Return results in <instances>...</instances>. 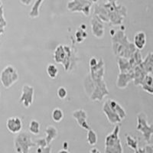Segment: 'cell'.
Returning a JSON list of instances; mask_svg holds the SVG:
<instances>
[{
  "mask_svg": "<svg viewBox=\"0 0 153 153\" xmlns=\"http://www.w3.org/2000/svg\"><path fill=\"white\" fill-rule=\"evenodd\" d=\"M113 48L115 54H119L120 57H124L126 59L130 58L136 51L133 44L128 41L123 31L121 30L117 31L113 36Z\"/></svg>",
  "mask_w": 153,
  "mask_h": 153,
  "instance_id": "cell-1",
  "label": "cell"
},
{
  "mask_svg": "<svg viewBox=\"0 0 153 153\" xmlns=\"http://www.w3.org/2000/svg\"><path fill=\"white\" fill-rule=\"evenodd\" d=\"M84 88L93 101H100L109 94V91L103 79L94 80L90 74L87 75L84 82Z\"/></svg>",
  "mask_w": 153,
  "mask_h": 153,
  "instance_id": "cell-2",
  "label": "cell"
},
{
  "mask_svg": "<svg viewBox=\"0 0 153 153\" xmlns=\"http://www.w3.org/2000/svg\"><path fill=\"white\" fill-rule=\"evenodd\" d=\"M103 112L111 124L120 123L126 117V113L123 106L113 99L105 101L103 105Z\"/></svg>",
  "mask_w": 153,
  "mask_h": 153,
  "instance_id": "cell-3",
  "label": "cell"
},
{
  "mask_svg": "<svg viewBox=\"0 0 153 153\" xmlns=\"http://www.w3.org/2000/svg\"><path fill=\"white\" fill-rule=\"evenodd\" d=\"M120 126L117 125L105 139V153H123L121 140L119 136Z\"/></svg>",
  "mask_w": 153,
  "mask_h": 153,
  "instance_id": "cell-4",
  "label": "cell"
},
{
  "mask_svg": "<svg viewBox=\"0 0 153 153\" xmlns=\"http://www.w3.org/2000/svg\"><path fill=\"white\" fill-rule=\"evenodd\" d=\"M36 146L31 140V137L26 132H19L14 139V146L16 153H29L31 147Z\"/></svg>",
  "mask_w": 153,
  "mask_h": 153,
  "instance_id": "cell-5",
  "label": "cell"
},
{
  "mask_svg": "<svg viewBox=\"0 0 153 153\" xmlns=\"http://www.w3.org/2000/svg\"><path fill=\"white\" fill-rule=\"evenodd\" d=\"M19 80L17 69L12 65H7L0 74V81L5 89H9Z\"/></svg>",
  "mask_w": 153,
  "mask_h": 153,
  "instance_id": "cell-6",
  "label": "cell"
},
{
  "mask_svg": "<svg viewBox=\"0 0 153 153\" xmlns=\"http://www.w3.org/2000/svg\"><path fill=\"white\" fill-rule=\"evenodd\" d=\"M71 57V50L68 46L60 45L56 48L54 53V59L57 64L63 65L65 69L68 71Z\"/></svg>",
  "mask_w": 153,
  "mask_h": 153,
  "instance_id": "cell-7",
  "label": "cell"
},
{
  "mask_svg": "<svg viewBox=\"0 0 153 153\" xmlns=\"http://www.w3.org/2000/svg\"><path fill=\"white\" fill-rule=\"evenodd\" d=\"M136 129L143 133L146 142L149 143L153 135V126L149 125L147 116L144 112L138 113Z\"/></svg>",
  "mask_w": 153,
  "mask_h": 153,
  "instance_id": "cell-8",
  "label": "cell"
},
{
  "mask_svg": "<svg viewBox=\"0 0 153 153\" xmlns=\"http://www.w3.org/2000/svg\"><path fill=\"white\" fill-rule=\"evenodd\" d=\"M35 90L32 86L25 84L22 88V94L19 98V102L25 108H29L33 103Z\"/></svg>",
  "mask_w": 153,
  "mask_h": 153,
  "instance_id": "cell-9",
  "label": "cell"
},
{
  "mask_svg": "<svg viewBox=\"0 0 153 153\" xmlns=\"http://www.w3.org/2000/svg\"><path fill=\"white\" fill-rule=\"evenodd\" d=\"M22 121L19 117H9L6 121V128L11 133H19L22 129Z\"/></svg>",
  "mask_w": 153,
  "mask_h": 153,
  "instance_id": "cell-10",
  "label": "cell"
},
{
  "mask_svg": "<svg viewBox=\"0 0 153 153\" xmlns=\"http://www.w3.org/2000/svg\"><path fill=\"white\" fill-rule=\"evenodd\" d=\"M72 116L76 120V123H78V125L81 128L86 129V130H89L91 129V126H90V125H89L87 121V114L85 110H82V109L75 110L72 113Z\"/></svg>",
  "mask_w": 153,
  "mask_h": 153,
  "instance_id": "cell-11",
  "label": "cell"
},
{
  "mask_svg": "<svg viewBox=\"0 0 153 153\" xmlns=\"http://www.w3.org/2000/svg\"><path fill=\"white\" fill-rule=\"evenodd\" d=\"M91 69V73L89 74L91 78L94 80H100L103 79V75H104V63L103 59H100L98 63L95 66L90 67Z\"/></svg>",
  "mask_w": 153,
  "mask_h": 153,
  "instance_id": "cell-12",
  "label": "cell"
},
{
  "mask_svg": "<svg viewBox=\"0 0 153 153\" xmlns=\"http://www.w3.org/2000/svg\"><path fill=\"white\" fill-rule=\"evenodd\" d=\"M134 79V71L128 73H120L117 80V87L119 89H125L129 83Z\"/></svg>",
  "mask_w": 153,
  "mask_h": 153,
  "instance_id": "cell-13",
  "label": "cell"
},
{
  "mask_svg": "<svg viewBox=\"0 0 153 153\" xmlns=\"http://www.w3.org/2000/svg\"><path fill=\"white\" fill-rule=\"evenodd\" d=\"M92 32L95 37L101 38L104 35V27L102 23V20L96 17L92 19Z\"/></svg>",
  "mask_w": 153,
  "mask_h": 153,
  "instance_id": "cell-14",
  "label": "cell"
},
{
  "mask_svg": "<svg viewBox=\"0 0 153 153\" xmlns=\"http://www.w3.org/2000/svg\"><path fill=\"white\" fill-rule=\"evenodd\" d=\"M133 45L137 50H143L146 45V35L144 31H137L133 38Z\"/></svg>",
  "mask_w": 153,
  "mask_h": 153,
  "instance_id": "cell-15",
  "label": "cell"
},
{
  "mask_svg": "<svg viewBox=\"0 0 153 153\" xmlns=\"http://www.w3.org/2000/svg\"><path fill=\"white\" fill-rule=\"evenodd\" d=\"M147 74H153V52H149L140 64Z\"/></svg>",
  "mask_w": 153,
  "mask_h": 153,
  "instance_id": "cell-16",
  "label": "cell"
},
{
  "mask_svg": "<svg viewBox=\"0 0 153 153\" xmlns=\"http://www.w3.org/2000/svg\"><path fill=\"white\" fill-rule=\"evenodd\" d=\"M134 84L136 86L141 85L142 82H143V79L146 76V75L147 74L145 72L144 70L143 69V68L141 67V65H139L138 66H136V68H134Z\"/></svg>",
  "mask_w": 153,
  "mask_h": 153,
  "instance_id": "cell-17",
  "label": "cell"
},
{
  "mask_svg": "<svg viewBox=\"0 0 153 153\" xmlns=\"http://www.w3.org/2000/svg\"><path fill=\"white\" fill-rule=\"evenodd\" d=\"M143 91L153 95V76L151 74H146L141 85Z\"/></svg>",
  "mask_w": 153,
  "mask_h": 153,
  "instance_id": "cell-18",
  "label": "cell"
},
{
  "mask_svg": "<svg viewBox=\"0 0 153 153\" xmlns=\"http://www.w3.org/2000/svg\"><path fill=\"white\" fill-rule=\"evenodd\" d=\"M118 66L120 73H128V72L133 71L134 70L129 64V59H126L124 57H119Z\"/></svg>",
  "mask_w": 153,
  "mask_h": 153,
  "instance_id": "cell-19",
  "label": "cell"
},
{
  "mask_svg": "<svg viewBox=\"0 0 153 153\" xmlns=\"http://www.w3.org/2000/svg\"><path fill=\"white\" fill-rule=\"evenodd\" d=\"M45 133H46V137L45 140L47 142L48 146L51 144V143L58 136V132L57 129H56L55 127L53 126H48L45 129Z\"/></svg>",
  "mask_w": 153,
  "mask_h": 153,
  "instance_id": "cell-20",
  "label": "cell"
},
{
  "mask_svg": "<svg viewBox=\"0 0 153 153\" xmlns=\"http://www.w3.org/2000/svg\"><path fill=\"white\" fill-rule=\"evenodd\" d=\"M28 129L29 132L33 135H38L40 133L41 129V124L36 120H32L30 122L29 126H28Z\"/></svg>",
  "mask_w": 153,
  "mask_h": 153,
  "instance_id": "cell-21",
  "label": "cell"
},
{
  "mask_svg": "<svg viewBox=\"0 0 153 153\" xmlns=\"http://www.w3.org/2000/svg\"><path fill=\"white\" fill-rule=\"evenodd\" d=\"M87 143L90 146H95L97 143V135L95 132V131L91 129L87 130Z\"/></svg>",
  "mask_w": 153,
  "mask_h": 153,
  "instance_id": "cell-22",
  "label": "cell"
},
{
  "mask_svg": "<svg viewBox=\"0 0 153 153\" xmlns=\"http://www.w3.org/2000/svg\"><path fill=\"white\" fill-rule=\"evenodd\" d=\"M46 71L49 77L51 79H55L58 75V69L57 66L53 64H49L46 68Z\"/></svg>",
  "mask_w": 153,
  "mask_h": 153,
  "instance_id": "cell-23",
  "label": "cell"
},
{
  "mask_svg": "<svg viewBox=\"0 0 153 153\" xmlns=\"http://www.w3.org/2000/svg\"><path fill=\"white\" fill-rule=\"evenodd\" d=\"M51 118L55 123H60L64 119V112L60 108H55L51 113Z\"/></svg>",
  "mask_w": 153,
  "mask_h": 153,
  "instance_id": "cell-24",
  "label": "cell"
},
{
  "mask_svg": "<svg viewBox=\"0 0 153 153\" xmlns=\"http://www.w3.org/2000/svg\"><path fill=\"white\" fill-rule=\"evenodd\" d=\"M126 145L129 146V148L136 151L139 147H138V140L133 136H130V135H126Z\"/></svg>",
  "mask_w": 153,
  "mask_h": 153,
  "instance_id": "cell-25",
  "label": "cell"
},
{
  "mask_svg": "<svg viewBox=\"0 0 153 153\" xmlns=\"http://www.w3.org/2000/svg\"><path fill=\"white\" fill-rule=\"evenodd\" d=\"M44 0H37L36 2L34 4L33 7L31 9V12L29 13V16L31 18H37L39 16V7L42 5Z\"/></svg>",
  "mask_w": 153,
  "mask_h": 153,
  "instance_id": "cell-26",
  "label": "cell"
},
{
  "mask_svg": "<svg viewBox=\"0 0 153 153\" xmlns=\"http://www.w3.org/2000/svg\"><path fill=\"white\" fill-rule=\"evenodd\" d=\"M57 95L61 100L65 99L67 97V96H68V91H67L66 88L64 87H60L59 88L57 89Z\"/></svg>",
  "mask_w": 153,
  "mask_h": 153,
  "instance_id": "cell-27",
  "label": "cell"
},
{
  "mask_svg": "<svg viewBox=\"0 0 153 153\" xmlns=\"http://www.w3.org/2000/svg\"><path fill=\"white\" fill-rule=\"evenodd\" d=\"M35 144H36V146H38V147H40V148H45V147L48 146L45 138H42V139H37L36 142H35Z\"/></svg>",
  "mask_w": 153,
  "mask_h": 153,
  "instance_id": "cell-28",
  "label": "cell"
},
{
  "mask_svg": "<svg viewBox=\"0 0 153 153\" xmlns=\"http://www.w3.org/2000/svg\"><path fill=\"white\" fill-rule=\"evenodd\" d=\"M37 153H51V147L48 146L45 147V148L38 147V149H37Z\"/></svg>",
  "mask_w": 153,
  "mask_h": 153,
  "instance_id": "cell-29",
  "label": "cell"
},
{
  "mask_svg": "<svg viewBox=\"0 0 153 153\" xmlns=\"http://www.w3.org/2000/svg\"><path fill=\"white\" fill-rule=\"evenodd\" d=\"M146 153H153V145H147L145 147Z\"/></svg>",
  "mask_w": 153,
  "mask_h": 153,
  "instance_id": "cell-30",
  "label": "cell"
},
{
  "mask_svg": "<svg viewBox=\"0 0 153 153\" xmlns=\"http://www.w3.org/2000/svg\"><path fill=\"white\" fill-rule=\"evenodd\" d=\"M135 153H146V150H145V148H138L135 151Z\"/></svg>",
  "mask_w": 153,
  "mask_h": 153,
  "instance_id": "cell-31",
  "label": "cell"
},
{
  "mask_svg": "<svg viewBox=\"0 0 153 153\" xmlns=\"http://www.w3.org/2000/svg\"><path fill=\"white\" fill-rule=\"evenodd\" d=\"M89 153H100V152L97 148H93L90 150Z\"/></svg>",
  "mask_w": 153,
  "mask_h": 153,
  "instance_id": "cell-32",
  "label": "cell"
},
{
  "mask_svg": "<svg viewBox=\"0 0 153 153\" xmlns=\"http://www.w3.org/2000/svg\"><path fill=\"white\" fill-rule=\"evenodd\" d=\"M68 143L67 142H64L63 143V149H65V150H68Z\"/></svg>",
  "mask_w": 153,
  "mask_h": 153,
  "instance_id": "cell-33",
  "label": "cell"
},
{
  "mask_svg": "<svg viewBox=\"0 0 153 153\" xmlns=\"http://www.w3.org/2000/svg\"><path fill=\"white\" fill-rule=\"evenodd\" d=\"M58 153H69V152L68 150H65V149H61L58 152Z\"/></svg>",
  "mask_w": 153,
  "mask_h": 153,
  "instance_id": "cell-34",
  "label": "cell"
},
{
  "mask_svg": "<svg viewBox=\"0 0 153 153\" xmlns=\"http://www.w3.org/2000/svg\"><path fill=\"white\" fill-rule=\"evenodd\" d=\"M86 29V25H81V30H85Z\"/></svg>",
  "mask_w": 153,
  "mask_h": 153,
  "instance_id": "cell-35",
  "label": "cell"
},
{
  "mask_svg": "<svg viewBox=\"0 0 153 153\" xmlns=\"http://www.w3.org/2000/svg\"><path fill=\"white\" fill-rule=\"evenodd\" d=\"M0 96H1V92H0Z\"/></svg>",
  "mask_w": 153,
  "mask_h": 153,
  "instance_id": "cell-36",
  "label": "cell"
}]
</instances>
